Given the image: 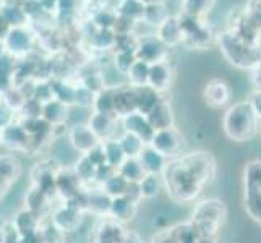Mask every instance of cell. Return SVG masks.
<instances>
[{"label": "cell", "instance_id": "cell-5", "mask_svg": "<svg viewBox=\"0 0 261 243\" xmlns=\"http://www.w3.org/2000/svg\"><path fill=\"white\" fill-rule=\"evenodd\" d=\"M180 28H182L184 41L188 47L193 49H204L208 47L213 41V33L208 24L201 21L200 16H190V15H178Z\"/></svg>", "mask_w": 261, "mask_h": 243}, {"label": "cell", "instance_id": "cell-31", "mask_svg": "<svg viewBox=\"0 0 261 243\" xmlns=\"http://www.w3.org/2000/svg\"><path fill=\"white\" fill-rule=\"evenodd\" d=\"M119 145L123 151L125 157H130V159H138L143 148L146 146L138 137H135V134L127 133V131H123V134L119 138Z\"/></svg>", "mask_w": 261, "mask_h": 243}, {"label": "cell", "instance_id": "cell-6", "mask_svg": "<svg viewBox=\"0 0 261 243\" xmlns=\"http://www.w3.org/2000/svg\"><path fill=\"white\" fill-rule=\"evenodd\" d=\"M4 44L7 47V53L12 57H26L33 52V47L36 44V34L30 26L26 28H12L5 36Z\"/></svg>", "mask_w": 261, "mask_h": 243}, {"label": "cell", "instance_id": "cell-53", "mask_svg": "<svg viewBox=\"0 0 261 243\" xmlns=\"http://www.w3.org/2000/svg\"><path fill=\"white\" fill-rule=\"evenodd\" d=\"M251 107H253V111L258 117V120H261V91H255L251 94V97L248 99Z\"/></svg>", "mask_w": 261, "mask_h": 243}, {"label": "cell", "instance_id": "cell-19", "mask_svg": "<svg viewBox=\"0 0 261 243\" xmlns=\"http://www.w3.org/2000/svg\"><path fill=\"white\" fill-rule=\"evenodd\" d=\"M41 117L50 127H60V125H64L68 120V105L52 99V101L42 104Z\"/></svg>", "mask_w": 261, "mask_h": 243}, {"label": "cell", "instance_id": "cell-35", "mask_svg": "<svg viewBox=\"0 0 261 243\" xmlns=\"http://www.w3.org/2000/svg\"><path fill=\"white\" fill-rule=\"evenodd\" d=\"M80 222V211L68 204L56 214V226L62 230H73Z\"/></svg>", "mask_w": 261, "mask_h": 243}, {"label": "cell", "instance_id": "cell-32", "mask_svg": "<svg viewBox=\"0 0 261 243\" xmlns=\"http://www.w3.org/2000/svg\"><path fill=\"white\" fill-rule=\"evenodd\" d=\"M117 172H119L127 182H135V183H138L140 180L145 177V170H143L141 164H140V160L138 159H130L127 157L125 159L120 167L117 169Z\"/></svg>", "mask_w": 261, "mask_h": 243}, {"label": "cell", "instance_id": "cell-49", "mask_svg": "<svg viewBox=\"0 0 261 243\" xmlns=\"http://www.w3.org/2000/svg\"><path fill=\"white\" fill-rule=\"evenodd\" d=\"M15 70H16L15 57H12L10 53H5L4 57H0V76L13 78Z\"/></svg>", "mask_w": 261, "mask_h": 243}, {"label": "cell", "instance_id": "cell-17", "mask_svg": "<svg viewBox=\"0 0 261 243\" xmlns=\"http://www.w3.org/2000/svg\"><path fill=\"white\" fill-rule=\"evenodd\" d=\"M138 160L143 170H145V174H152V175L163 174L167 166V159L148 145L143 148L141 154L138 156Z\"/></svg>", "mask_w": 261, "mask_h": 243}, {"label": "cell", "instance_id": "cell-45", "mask_svg": "<svg viewBox=\"0 0 261 243\" xmlns=\"http://www.w3.org/2000/svg\"><path fill=\"white\" fill-rule=\"evenodd\" d=\"M20 7H21V10L24 12V15L28 16L30 21L39 20L41 16H47V15H44V12L41 10L38 0H21Z\"/></svg>", "mask_w": 261, "mask_h": 243}, {"label": "cell", "instance_id": "cell-23", "mask_svg": "<svg viewBox=\"0 0 261 243\" xmlns=\"http://www.w3.org/2000/svg\"><path fill=\"white\" fill-rule=\"evenodd\" d=\"M169 15H170V12L167 10L166 2H164V0H161V2H158V4L145 5V12H143L141 21L145 23L146 26H149V28L156 30Z\"/></svg>", "mask_w": 261, "mask_h": 243}, {"label": "cell", "instance_id": "cell-4", "mask_svg": "<svg viewBox=\"0 0 261 243\" xmlns=\"http://www.w3.org/2000/svg\"><path fill=\"white\" fill-rule=\"evenodd\" d=\"M227 218V208L226 203L221 200H204L196 206L193 211L192 224L198 230L201 237H213L219 232V227L224 224Z\"/></svg>", "mask_w": 261, "mask_h": 243}, {"label": "cell", "instance_id": "cell-24", "mask_svg": "<svg viewBox=\"0 0 261 243\" xmlns=\"http://www.w3.org/2000/svg\"><path fill=\"white\" fill-rule=\"evenodd\" d=\"M0 15L4 16L7 24L12 28H26L30 24L28 16L24 15L20 5L16 4H2L0 5Z\"/></svg>", "mask_w": 261, "mask_h": 243}, {"label": "cell", "instance_id": "cell-11", "mask_svg": "<svg viewBox=\"0 0 261 243\" xmlns=\"http://www.w3.org/2000/svg\"><path fill=\"white\" fill-rule=\"evenodd\" d=\"M172 81H174V71L167 60L149 65L148 86L154 89V91H158L159 94L169 91V88L172 86Z\"/></svg>", "mask_w": 261, "mask_h": 243}, {"label": "cell", "instance_id": "cell-54", "mask_svg": "<svg viewBox=\"0 0 261 243\" xmlns=\"http://www.w3.org/2000/svg\"><path fill=\"white\" fill-rule=\"evenodd\" d=\"M251 83L255 85L256 91H261V67H255L253 73H251Z\"/></svg>", "mask_w": 261, "mask_h": 243}, {"label": "cell", "instance_id": "cell-30", "mask_svg": "<svg viewBox=\"0 0 261 243\" xmlns=\"http://www.w3.org/2000/svg\"><path fill=\"white\" fill-rule=\"evenodd\" d=\"M117 21V12L109 7H99L91 16V24L96 30H112Z\"/></svg>", "mask_w": 261, "mask_h": 243}, {"label": "cell", "instance_id": "cell-1", "mask_svg": "<svg viewBox=\"0 0 261 243\" xmlns=\"http://www.w3.org/2000/svg\"><path fill=\"white\" fill-rule=\"evenodd\" d=\"M167 193L177 201H192L201 193L203 186L213 182L216 160L210 152H190L164 169Z\"/></svg>", "mask_w": 261, "mask_h": 243}, {"label": "cell", "instance_id": "cell-25", "mask_svg": "<svg viewBox=\"0 0 261 243\" xmlns=\"http://www.w3.org/2000/svg\"><path fill=\"white\" fill-rule=\"evenodd\" d=\"M117 34L112 30H94L89 34V46L94 50L107 52L115 49Z\"/></svg>", "mask_w": 261, "mask_h": 243}, {"label": "cell", "instance_id": "cell-28", "mask_svg": "<svg viewBox=\"0 0 261 243\" xmlns=\"http://www.w3.org/2000/svg\"><path fill=\"white\" fill-rule=\"evenodd\" d=\"M148 73H149V65L146 62L135 60V64L127 71V83L133 88H141L148 85Z\"/></svg>", "mask_w": 261, "mask_h": 243}, {"label": "cell", "instance_id": "cell-29", "mask_svg": "<svg viewBox=\"0 0 261 243\" xmlns=\"http://www.w3.org/2000/svg\"><path fill=\"white\" fill-rule=\"evenodd\" d=\"M52 85V93H54V99L56 101H60L65 105H73L75 102V86H71L70 83H67L65 79H54L50 81Z\"/></svg>", "mask_w": 261, "mask_h": 243}, {"label": "cell", "instance_id": "cell-41", "mask_svg": "<svg viewBox=\"0 0 261 243\" xmlns=\"http://www.w3.org/2000/svg\"><path fill=\"white\" fill-rule=\"evenodd\" d=\"M135 52H123V50H114V57H112V65L120 70L122 73H127L130 67L135 64Z\"/></svg>", "mask_w": 261, "mask_h": 243}, {"label": "cell", "instance_id": "cell-59", "mask_svg": "<svg viewBox=\"0 0 261 243\" xmlns=\"http://www.w3.org/2000/svg\"><path fill=\"white\" fill-rule=\"evenodd\" d=\"M256 67H261V50H259V59H258V65Z\"/></svg>", "mask_w": 261, "mask_h": 243}, {"label": "cell", "instance_id": "cell-8", "mask_svg": "<svg viewBox=\"0 0 261 243\" xmlns=\"http://www.w3.org/2000/svg\"><path fill=\"white\" fill-rule=\"evenodd\" d=\"M169 56V47H166L154 34L138 38L137 49H135V57L137 60L146 62L148 65L158 64V62H166Z\"/></svg>", "mask_w": 261, "mask_h": 243}, {"label": "cell", "instance_id": "cell-12", "mask_svg": "<svg viewBox=\"0 0 261 243\" xmlns=\"http://www.w3.org/2000/svg\"><path fill=\"white\" fill-rule=\"evenodd\" d=\"M154 36L166 47H175L184 41L182 28H180L178 15H169L166 20L154 30Z\"/></svg>", "mask_w": 261, "mask_h": 243}, {"label": "cell", "instance_id": "cell-38", "mask_svg": "<svg viewBox=\"0 0 261 243\" xmlns=\"http://www.w3.org/2000/svg\"><path fill=\"white\" fill-rule=\"evenodd\" d=\"M138 186H140V192H141L143 198H154V196H158L161 186H163V182H161L159 175L146 174L138 182Z\"/></svg>", "mask_w": 261, "mask_h": 243}, {"label": "cell", "instance_id": "cell-34", "mask_svg": "<svg viewBox=\"0 0 261 243\" xmlns=\"http://www.w3.org/2000/svg\"><path fill=\"white\" fill-rule=\"evenodd\" d=\"M117 15L128 18V20L138 23L143 18V12H145V5L140 0H120L119 7H117Z\"/></svg>", "mask_w": 261, "mask_h": 243}, {"label": "cell", "instance_id": "cell-7", "mask_svg": "<svg viewBox=\"0 0 261 243\" xmlns=\"http://www.w3.org/2000/svg\"><path fill=\"white\" fill-rule=\"evenodd\" d=\"M182 134L175 127H170L166 130L154 131L149 145L152 149H156L159 154H163L166 159L175 157L182 151Z\"/></svg>", "mask_w": 261, "mask_h": 243}, {"label": "cell", "instance_id": "cell-51", "mask_svg": "<svg viewBox=\"0 0 261 243\" xmlns=\"http://www.w3.org/2000/svg\"><path fill=\"white\" fill-rule=\"evenodd\" d=\"M13 123V111L0 101V130H4L5 127Z\"/></svg>", "mask_w": 261, "mask_h": 243}, {"label": "cell", "instance_id": "cell-60", "mask_svg": "<svg viewBox=\"0 0 261 243\" xmlns=\"http://www.w3.org/2000/svg\"><path fill=\"white\" fill-rule=\"evenodd\" d=\"M5 241V238H4V235H2V232H0V243H4Z\"/></svg>", "mask_w": 261, "mask_h": 243}, {"label": "cell", "instance_id": "cell-46", "mask_svg": "<svg viewBox=\"0 0 261 243\" xmlns=\"http://www.w3.org/2000/svg\"><path fill=\"white\" fill-rule=\"evenodd\" d=\"M18 174V162L12 157H0V178L2 180H12Z\"/></svg>", "mask_w": 261, "mask_h": 243}, {"label": "cell", "instance_id": "cell-55", "mask_svg": "<svg viewBox=\"0 0 261 243\" xmlns=\"http://www.w3.org/2000/svg\"><path fill=\"white\" fill-rule=\"evenodd\" d=\"M8 31H10V26L7 24V21L4 20V16L0 15V39H5V36L8 34Z\"/></svg>", "mask_w": 261, "mask_h": 243}, {"label": "cell", "instance_id": "cell-16", "mask_svg": "<svg viewBox=\"0 0 261 243\" xmlns=\"http://www.w3.org/2000/svg\"><path fill=\"white\" fill-rule=\"evenodd\" d=\"M115 120H117V115L91 112L86 125L93 130V133L99 140L106 141V140H114L112 133H114V128H115Z\"/></svg>", "mask_w": 261, "mask_h": 243}, {"label": "cell", "instance_id": "cell-13", "mask_svg": "<svg viewBox=\"0 0 261 243\" xmlns=\"http://www.w3.org/2000/svg\"><path fill=\"white\" fill-rule=\"evenodd\" d=\"M122 123H123L125 131L138 137L145 145H149L152 134H154V130L151 128V125L148 123L145 115L138 112H132L128 115L122 117Z\"/></svg>", "mask_w": 261, "mask_h": 243}, {"label": "cell", "instance_id": "cell-27", "mask_svg": "<svg viewBox=\"0 0 261 243\" xmlns=\"http://www.w3.org/2000/svg\"><path fill=\"white\" fill-rule=\"evenodd\" d=\"M102 149H104V157H106V164L114 167L115 170L120 167L122 162L127 159L123 154V151L119 145V140H106L101 143Z\"/></svg>", "mask_w": 261, "mask_h": 243}, {"label": "cell", "instance_id": "cell-42", "mask_svg": "<svg viewBox=\"0 0 261 243\" xmlns=\"http://www.w3.org/2000/svg\"><path fill=\"white\" fill-rule=\"evenodd\" d=\"M33 99H36L39 104H46L54 99V93H52V85L50 81H38L34 83L33 88Z\"/></svg>", "mask_w": 261, "mask_h": 243}, {"label": "cell", "instance_id": "cell-40", "mask_svg": "<svg viewBox=\"0 0 261 243\" xmlns=\"http://www.w3.org/2000/svg\"><path fill=\"white\" fill-rule=\"evenodd\" d=\"M213 0H182V13L190 16H200L210 10Z\"/></svg>", "mask_w": 261, "mask_h": 243}, {"label": "cell", "instance_id": "cell-18", "mask_svg": "<svg viewBox=\"0 0 261 243\" xmlns=\"http://www.w3.org/2000/svg\"><path fill=\"white\" fill-rule=\"evenodd\" d=\"M30 141V134L24 131L21 125L12 123L5 127L4 130H0V143L12 149H20L24 148Z\"/></svg>", "mask_w": 261, "mask_h": 243}, {"label": "cell", "instance_id": "cell-9", "mask_svg": "<svg viewBox=\"0 0 261 243\" xmlns=\"http://www.w3.org/2000/svg\"><path fill=\"white\" fill-rule=\"evenodd\" d=\"M203 99L213 109H221L227 105L232 99V89L224 79L214 78L208 81V85L203 89Z\"/></svg>", "mask_w": 261, "mask_h": 243}, {"label": "cell", "instance_id": "cell-26", "mask_svg": "<svg viewBox=\"0 0 261 243\" xmlns=\"http://www.w3.org/2000/svg\"><path fill=\"white\" fill-rule=\"evenodd\" d=\"M101 73V78H102V83H104V89H119L122 86H127V75L122 73L120 70H117L112 62L111 64H107L104 67V70L99 71Z\"/></svg>", "mask_w": 261, "mask_h": 243}, {"label": "cell", "instance_id": "cell-43", "mask_svg": "<svg viewBox=\"0 0 261 243\" xmlns=\"http://www.w3.org/2000/svg\"><path fill=\"white\" fill-rule=\"evenodd\" d=\"M75 175L80 180H93L96 175V166L83 154L75 166Z\"/></svg>", "mask_w": 261, "mask_h": 243}, {"label": "cell", "instance_id": "cell-37", "mask_svg": "<svg viewBox=\"0 0 261 243\" xmlns=\"http://www.w3.org/2000/svg\"><path fill=\"white\" fill-rule=\"evenodd\" d=\"M93 112L115 115L114 114V91L112 89H102L101 93H97L94 96Z\"/></svg>", "mask_w": 261, "mask_h": 243}, {"label": "cell", "instance_id": "cell-3", "mask_svg": "<svg viewBox=\"0 0 261 243\" xmlns=\"http://www.w3.org/2000/svg\"><path fill=\"white\" fill-rule=\"evenodd\" d=\"M219 47L232 65L239 68H253L258 65L259 50L255 44L248 42L240 33L226 31L218 39Z\"/></svg>", "mask_w": 261, "mask_h": 243}, {"label": "cell", "instance_id": "cell-22", "mask_svg": "<svg viewBox=\"0 0 261 243\" xmlns=\"http://www.w3.org/2000/svg\"><path fill=\"white\" fill-rule=\"evenodd\" d=\"M135 211H137V204L130 201L127 196L111 198L109 212L114 221H128L135 215Z\"/></svg>", "mask_w": 261, "mask_h": 243}, {"label": "cell", "instance_id": "cell-36", "mask_svg": "<svg viewBox=\"0 0 261 243\" xmlns=\"http://www.w3.org/2000/svg\"><path fill=\"white\" fill-rule=\"evenodd\" d=\"M245 192L261 190V160H251L244 170Z\"/></svg>", "mask_w": 261, "mask_h": 243}, {"label": "cell", "instance_id": "cell-20", "mask_svg": "<svg viewBox=\"0 0 261 243\" xmlns=\"http://www.w3.org/2000/svg\"><path fill=\"white\" fill-rule=\"evenodd\" d=\"M135 97H137V112L143 115H148L161 99H163L158 91H154L148 85L141 88H135Z\"/></svg>", "mask_w": 261, "mask_h": 243}, {"label": "cell", "instance_id": "cell-50", "mask_svg": "<svg viewBox=\"0 0 261 243\" xmlns=\"http://www.w3.org/2000/svg\"><path fill=\"white\" fill-rule=\"evenodd\" d=\"M89 160L93 162V164L96 166V167H99V166H102V164H106V157H104V149H102V145L99 143V145L96 146V148H93L89 152H86L85 154Z\"/></svg>", "mask_w": 261, "mask_h": 243}, {"label": "cell", "instance_id": "cell-44", "mask_svg": "<svg viewBox=\"0 0 261 243\" xmlns=\"http://www.w3.org/2000/svg\"><path fill=\"white\" fill-rule=\"evenodd\" d=\"M94 93L89 91L85 86H76L75 89V102L73 105L83 107V109H91L93 111V102H94Z\"/></svg>", "mask_w": 261, "mask_h": 243}, {"label": "cell", "instance_id": "cell-52", "mask_svg": "<svg viewBox=\"0 0 261 243\" xmlns=\"http://www.w3.org/2000/svg\"><path fill=\"white\" fill-rule=\"evenodd\" d=\"M38 4L41 7V10L44 12V15H47L50 18L57 15L59 0H38Z\"/></svg>", "mask_w": 261, "mask_h": 243}, {"label": "cell", "instance_id": "cell-56", "mask_svg": "<svg viewBox=\"0 0 261 243\" xmlns=\"http://www.w3.org/2000/svg\"><path fill=\"white\" fill-rule=\"evenodd\" d=\"M196 243H216L213 237H201L200 240H198Z\"/></svg>", "mask_w": 261, "mask_h": 243}, {"label": "cell", "instance_id": "cell-33", "mask_svg": "<svg viewBox=\"0 0 261 243\" xmlns=\"http://www.w3.org/2000/svg\"><path fill=\"white\" fill-rule=\"evenodd\" d=\"M130 182H127L119 172H115L106 180L102 183V193L109 198H117V196H123L125 192H127V186Z\"/></svg>", "mask_w": 261, "mask_h": 243}, {"label": "cell", "instance_id": "cell-14", "mask_svg": "<svg viewBox=\"0 0 261 243\" xmlns=\"http://www.w3.org/2000/svg\"><path fill=\"white\" fill-rule=\"evenodd\" d=\"M145 117L154 131L174 127V111H172V107H170V104L164 101V99H161L154 109Z\"/></svg>", "mask_w": 261, "mask_h": 243}, {"label": "cell", "instance_id": "cell-48", "mask_svg": "<svg viewBox=\"0 0 261 243\" xmlns=\"http://www.w3.org/2000/svg\"><path fill=\"white\" fill-rule=\"evenodd\" d=\"M85 88H88L89 91L97 94V93H101L102 89H104V83H102V78H101V73H89L83 78V85Z\"/></svg>", "mask_w": 261, "mask_h": 243}, {"label": "cell", "instance_id": "cell-39", "mask_svg": "<svg viewBox=\"0 0 261 243\" xmlns=\"http://www.w3.org/2000/svg\"><path fill=\"white\" fill-rule=\"evenodd\" d=\"M26 101V97L23 96V93L20 91L18 86H12L10 89H7L5 93H2V102L8 107V109L15 111H20L23 104Z\"/></svg>", "mask_w": 261, "mask_h": 243}, {"label": "cell", "instance_id": "cell-21", "mask_svg": "<svg viewBox=\"0 0 261 243\" xmlns=\"http://www.w3.org/2000/svg\"><path fill=\"white\" fill-rule=\"evenodd\" d=\"M127 232L117 221H106L97 230V243H125Z\"/></svg>", "mask_w": 261, "mask_h": 243}, {"label": "cell", "instance_id": "cell-57", "mask_svg": "<svg viewBox=\"0 0 261 243\" xmlns=\"http://www.w3.org/2000/svg\"><path fill=\"white\" fill-rule=\"evenodd\" d=\"M7 53V47H5V44H4V41L0 39V57H4Z\"/></svg>", "mask_w": 261, "mask_h": 243}, {"label": "cell", "instance_id": "cell-61", "mask_svg": "<svg viewBox=\"0 0 261 243\" xmlns=\"http://www.w3.org/2000/svg\"><path fill=\"white\" fill-rule=\"evenodd\" d=\"M2 182H4V180H2V178H0V186H2Z\"/></svg>", "mask_w": 261, "mask_h": 243}, {"label": "cell", "instance_id": "cell-15", "mask_svg": "<svg viewBox=\"0 0 261 243\" xmlns=\"http://www.w3.org/2000/svg\"><path fill=\"white\" fill-rule=\"evenodd\" d=\"M132 112H137L135 88L127 85L119 89H114V114L117 117H125Z\"/></svg>", "mask_w": 261, "mask_h": 243}, {"label": "cell", "instance_id": "cell-2", "mask_svg": "<svg viewBox=\"0 0 261 243\" xmlns=\"http://www.w3.org/2000/svg\"><path fill=\"white\" fill-rule=\"evenodd\" d=\"M222 130L232 141H250L258 133V117L250 101H240L232 104L224 114Z\"/></svg>", "mask_w": 261, "mask_h": 243}, {"label": "cell", "instance_id": "cell-10", "mask_svg": "<svg viewBox=\"0 0 261 243\" xmlns=\"http://www.w3.org/2000/svg\"><path fill=\"white\" fill-rule=\"evenodd\" d=\"M70 143L73 146L75 151L82 152V154H86L93 148H96L101 140H99L96 134L93 133V130L88 127L86 123H76L70 128Z\"/></svg>", "mask_w": 261, "mask_h": 243}, {"label": "cell", "instance_id": "cell-58", "mask_svg": "<svg viewBox=\"0 0 261 243\" xmlns=\"http://www.w3.org/2000/svg\"><path fill=\"white\" fill-rule=\"evenodd\" d=\"M140 2H141L143 5H151V4H158V2H161V0H140Z\"/></svg>", "mask_w": 261, "mask_h": 243}, {"label": "cell", "instance_id": "cell-47", "mask_svg": "<svg viewBox=\"0 0 261 243\" xmlns=\"http://www.w3.org/2000/svg\"><path fill=\"white\" fill-rule=\"evenodd\" d=\"M20 111L24 114L26 119H38V117H41V114H42V104H39L36 99L30 97L24 101Z\"/></svg>", "mask_w": 261, "mask_h": 243}]
</instances>
